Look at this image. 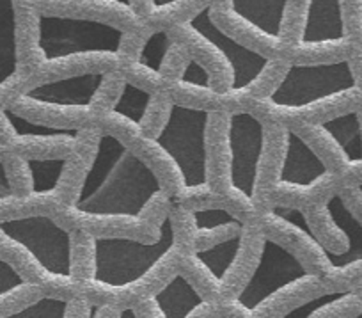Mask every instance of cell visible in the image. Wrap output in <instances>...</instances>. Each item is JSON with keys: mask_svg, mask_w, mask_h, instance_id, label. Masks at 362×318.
<instances>
[{"mask_svg": "<svg viewBox=\"0 0 362 318\" xmlns=\"http://www.w3.org/2000/svg\"><path fill=\"white\" fill-rule=\"evenodd\" d=\"M169 206V194L142 155L116 135L100 132L55 217L80 232L153 237Z\"/></svg>", "mask_w": 362, "mask_h": 318, "instance_id": "6da1fadb", "label": "cell"}, {"mask_svg": "<svg viewBox=\"0 0 362 318\" xmlns=\"http://www.w3.org/2000/svg\"><path fill=\"white\" fill-rule=\"evenodd\" d=\"M183 256L170 206L153 237L75 229L76 295L89 302L135 306L180 271Z\"/></svg>", "mask_w": 362, "mask_h": 318, "instance_id": "7a4b0ae2", "label": "cell"}, {"mask_svg": "<svg viewBox=\"0 0 362 318\" xmlns=\"http://www.w3.org/2000/svg\"><path fill=\"white\" fill-rule=\"evenodd\" d=\"M224 121L222 109L174 101L162 128L134 148L153 167L173 203L218 201Z\"/></svg>", "mask_w": 362, "mask_h": 318, "instance_id": "3957f363", "label": "cell"}, {"mask_svg": "<svg viewBox=\"0 0 362 318\" xmlns=\"http://www.w3.org/2000/svg\"><path fill=\"white\" fill-rule=\"evenodd\" d=\"M141 30L23 2V41L34 76L119 69Z\"/></svg>", "mask_w": 362, "mask_h": 318, "instance_id": "277c9868", "label": "cell"}, {"mask_svg": "<svg viewBox=\"0 0 362 318\" xmlns=\"http://www.w3.org/2000/svg\"><path fill=\"white\" fill-rule=\"evenodd\" d=\"M210 75L224 110L249 109L279 79L288 61L261 54L233 36L214 15V0L169 27Z\"/></svg>", "mask_w": 362, "mask_h": 318, "instance_id": "5b68a950", "label": "cell"}, {"mask_svg": "<svg viewBox=\"0 0 362 318\" xmlns=\"http://www.w3.org/2000/svg\"><path fill=\"white\" fill-rule=\"evenodd\" d=\"M362 103L357 54L327 61L286 62L264 96L249 105L268 123L298 127Z\"/></svg>", "mask_w": 362, "mask_h": 318, "instance_id": "8992f818", "label": "cell"}, {"mask_svg": "<svg viewBox=\"0 0 362 318\" xmlns=\"http://www.w3.org/2000/svg\"><path fill=\"white\" fill-rule=\"evenodd\" d=\"M0 254L45 293L76 295L75 229L54 214L29 212L0 217Z\"/></svg>", "mask_w": 362, "mask_h": 318, "instance_id": "52a82bcc", "label": "cell"}, {"mask_svg": "<svg viewBox=\"0 0 362 318\" xmlns=\"http://www.w3.org/2000/svg\"><path fill=\"white\" fill-rule=\"evenodd\" d=\"M123 84L121 69L34 76L9 103L25 116L54 127L98 128Z\"/></svg>", "mask_w": 362, "mask_h": 318, "instance_id": "ba28073f", "label": "cell"}, {"mask_svg": "<svg viewBox=\"0 0 362 318\" xmlns=\"http://www.w3.org/2000/svg\"><path fill=\"white\" fill-rule=\"evenodd\" d=\"M267 132L268 123L254 110H226L217 198L247 221L272 208L264 181Z\"/></svg>", "mask_w": 362, "mask_h": 318, "instance_id": "9c48e42d", "label": "cell"}, {"mask_svg": "<svg viewBox=\"0 0 362 318\" xmlns=\"http://www.w3.org/2000/svg\"><path fill=\"white\" fill-rule=\"evenodd\" d=\"M323 283L288 247L264 235L252 272L231 300L221 306V318H284Z\"/></svg>", "mask_w": 362, "mask_h": 318, "instance_id": "30bf717a", "label": "cell"}, {"mask_svg": "<svg viewBox=\"0 0 362 318\" xmlns=\"http://www.w3.org/2000/svg\"><path fill=\"white\" fill-rule=\"evenodd\" d=\"M264 166L272 206L304 208L341 188L336 173L293 127L268 123Z\"/></svg>", "mask_w": 362, "mask_h": 318, "instance_id": "8fae6325", "label": "cell"}, {"mask_svg": "<svg viewBox=\"0 0 362 318\" xmlns=\"http://www.w3.org/2000/svg\"><path fill=\"white\" fill-rule=\"evenodd\" d=\"M355 52L351 0H295L284 61H327Z\"/></svg>", "mask_w": 362, "mask_h": 318, "instance_id": "7c38bea8", "label": "cell"}, {"mask_svg": "<svg viewBox=\"0 0 362 318\" xmlns=\"http://www.w3.org/2000/svg\"><path fill=\"white\" fill-rule=\"evenodd\" d=\"M263 232L256 221H247L236 235L194 249L183 256L181 271L185 272L197 288L218 306L231 300L238 293L245 279L252 272L259 254Z\"/></svg>", "mask_w": 362, "mask_h": 318, "instance_id": "4fadbf2b", "label": "cell"}, {"mask_svg": "<svg viewBox=\"0 0 362 318\" xmlns=\"http://www.w3.org/2000/svg\"><path fill=\"white\" fill-rule=\"evenodd\" d=\"M304 212L329 254L330 276L325 288L355 285L362 279V219L348 205L341 188L304 206Z\"/></svg>", "mask_w": 362, "mask_h": 318, "instance_id": "5bb4252c", "label": "cell"}, {"mask_svg": "<svg viewBox=\"0 0 362 318\" xmlns=\"http://www.w3.org/2000/svg\"><path fill=\"white\" fill-rule=\"evenodd\" d=\"M293 6L295 0H214V15L243 43L283 59Z\"/></svg>", "mask_w": 362, "mask_h": 318, "instance_id": "9a60e30c", "label": "cell"}, {"mask_svg": "<svg viewBox=\"0 0 362 318\" xmlns=\"http://www.w3.org/2000/svg\"><path fill=\"white\" fill-rule=\"evenodd\" d=\"M98 128H62L41 123L15 109L0 105V141L9 152L25 157L90 155L100 135Z\"/></svg>", "mask_w": 362, "mask_h": 318, "instance_id": "2e32d148", "label": "cell"}, {"mask_svg": "<svg viewBox=\"0 0 362 318\" xmlns=\"http://www.w3.org/2000/svg\"><path fill=\"white\" fill-rule=\"evenodd\" d=\"M190 59L192 52L169 27H144L119 69L128 80L144 89L169 93Z\"/></svg>", "mask_w": 362, "mask_h": 318, "instance_id": "e0dca14e", "label": "cell"}, {"mask_svg": "<svg viewBox=\"0 0 362 318\" xmlns=\"http://www.w3.org/2000/svg\"><path fill=\"white\" fill-rule=\"evenodd\" d=\"M293 128L336 173L341 187L362 180V103Z\"/></svg>", "mask_w": 362, "mask_h": 318, "instance_id": "ac0fdd59", "label": "cell"}, {"mask_svg": "<svg viewBox=\"0 0 362 318\" xmlns=\"http://www.w3.org/2000/svg\"><path fill=\"white\" fill-rule=\"evenodd\" d=\"M173 103V98L163 91L144 89L124 76L119 94L105 110L98 128L135 148L162 128Z\"/></svg>", "mask_w": 362, "mask_h": 318, "instance_id": "d6986e66", "label": "cell"}, {"mask_svg": "<svg viewBox=\"0 0 362 318\" xmlns=\"http://www.w3.org/2000/svg\"><path fill=\"white\" fill-rule=\"evenodd\" d=\"M170 214L185 254L236 235L247 222V219L240 217L221 201L197 205H180L170 201Z\"/></svg>", "mask_w": 362, "mask_h": 318, "instance_id": "ffe728a7", "label": "cell"}, {"mask_svg": "<svg viewBox=\"0 0 362 318\" xmlns=\"http://www.w3.org/2000/svg\"><path fill=\"white\" fill-rule=\"evenodd\" d=\"M23 2L0 0V105L9 103L34 79L23 41Z\"/></svg>", "mask_w": 362, "mask_h": 318, "instance_id": "44dd1931", "label": "cell"}, {"mask_svg": "<svg viewBox=\"0 0 362 318\" xmlns=\"http://www.w3.org/2000/svg\"><path fill=\"white\" fill-rule=\"evenodd\" d=\"M137 318H221V311L196 283L177 271L148 299L135 304Z\"/></svg>", "mask_w": 362, "mask_h": 318, "instance_id": "7402d4cb", "label": "cell"}, {"mask_svg": "<svg viewBox=\"0 0 362 318\" xmlns=\"http://www.w3.org/2000/svg\"><path fill=\"white\" fill-rule=\"evenodd\" d=\"M336 318V317H362V297L357 286H336L320 288L308 299L291 307L284 318Z\"/></svg>", "mask_w": 362, "mask_h": 318, "instance_id": "603a6c76", "label": "cell"}, {"mask_svg": "<svg viewBox=\"0 0 362 318\" xmlns=\"http://www.w3.org/2000/svg\"><path fill=\"white\" fill-rule=\"evenodd\" d=\"M34 4L57 11L109 20L128 29H144L137 0H34Z\"/></svg>", "mask_w": 362, "mask_h": 318, "instance_id": "cb8c5ba5", "label": "cell"}, {"mask_svg": "<svg viewBox=\"0 0 362 318\" xmlns=\"http://www.w3.org/2000/svg\"><path fill=\"white\" fill-rule=\"evenodd\" d=\"M43 293L15 263L0 254V318H13L23 306Z\"/></svg>", "mask_w": 362, "mask_h": 318, "instance_id": "d4e9b609", "label": "cell"}, {"mask_svg": "<svg viewBox=\"0 0 362 318\" xmlns=\"http://www.w3.org/2000/svg\"><path fill=\"white\" fill-rule=\"evenodd\" d=\"M208 0H137L142 27H173Z\"/></svg>", "mask_w": 362, "mask_h": 318, "instance_id": "484cf974", "label": "cell"}, {"mask_svg": "<svg viewBox=\"0 0 362 318\" xmlns=\"http://www.w3.org/2000/svg\"><path fill=\"white\" fill-rule=\"evenodd\" d=\"M68 306L69 297L43 292L13 314V318H68Z\"/></svg>", "mask_w": 362, "mask_h": 318, "instance_id": "4316f807", "label": "cell"}, {"mask_svg": "<svg viewBox=\"0 0 362 318\" xmlns=\"http://www.w3.org/2000/svg\"><path fill=\"white\" fill-rule=\"evenodd\" d=\"M351 11H354L355 36H357L358 52H362V0H351Z\"/></svg>", "mask_w": 362, "mask_h": 318, "instance_id": "83f0119b", "label": "cell"}]
</instances>
